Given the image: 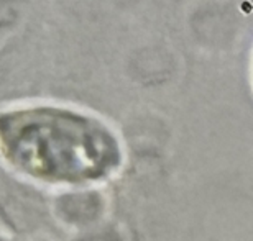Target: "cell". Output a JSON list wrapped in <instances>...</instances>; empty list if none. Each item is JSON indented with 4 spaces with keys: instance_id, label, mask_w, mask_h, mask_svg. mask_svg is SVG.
I'll return each mask as SVG.
<instances>
[{
    "instance_id": "6da1fadb",
    "label": "cell",
    "mask_w": 253,
    "mask_h": 241,
    "mask_svg": "<svg viewBox=\"0 0 253 241\" xmlns=\"http://www.w3.org/2000/svg\"><path fill=\"white\" fill-rule=\"evenodd\" d=\"M0 149L22 172L51 182L97 180L119 163V146L107 130L58 110L0 118Z\"/></svg>"
},
{
    "instance_id": "7a4b0ae2",
    "label": "cell",
    "mask_w": 253,
    "mask_h": 241,
    "mask_svg": "<svg viewBox=\"0 0 253 241\" xmlns=\"http://www.w3.org/2000/svg\"><path fill=\"white\" fill-rule=\"evenodd\" d=\"M0 241H2V240H0Z\"/></svg>"
}]
</instances>
